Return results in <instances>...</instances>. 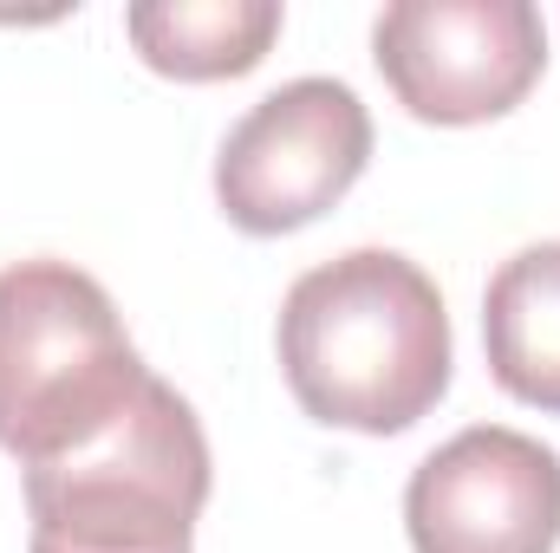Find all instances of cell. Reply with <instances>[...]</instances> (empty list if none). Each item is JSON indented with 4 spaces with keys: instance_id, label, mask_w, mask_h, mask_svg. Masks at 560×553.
<instances>
[{
    "instance_id": "cell-5",
    "label": "cell",
    "mask_w": 560,
    "mask_h": 553,
    "mask_svg": "<svg viewBox=\"0 0 560 553\" xmlns=\"http://www.w3.org/2000/svg\"><path fill=\"white\" fill-rule=\"evenodd\" d=\"M372 59L411 118L489 125L535 92L548 26L528 0H398L372 26Z\"/></svg>"
},
{
    "instance_id": "cell-3",
    "label": "cell",
    "mask_w": 560,
    "mask_h": 553,
    "mask_svg": "<svg viewBox=\"0 0 560 553\" xmlns=\"http://www.w3.org/2000/svg\"><path fill=\"white\" fill-rule=\"evenodd\" d=\"M209 502V436L163 378L98 443L26 469V553H189Z\"/></svg>"
},
{
    "instance_id": "cell-2",
    "label": "cell",
    "mask_w": 560,
    "mask_h": 553,
    "mask_svg": "<svg viewBox=\"0 0 560 553\" xmlns=\"http://www.w3.org/2000/svg\"><path fill=\"white\" fill-rule=\"evenodd\" d=\"M150 385L112 293L72 261L0 274V449L20 469L98 443Z\"/></svg>"
},
{
    "instance_id": "cell-1",
    "label": "cell",
    "mask_w": 560,
    "mask_h": 553,
    "mask_svg": "<svg viewBox=\"0 0 560 553\" xmlns=\"http://www.w3.org/2000/svg\"><path fill=\"white\" fill-rule=\"evenodd\" d=\"M280 372L326 430L398 436L450 391V313L436 280L392 248L319 261L280 299Z\"/></svg>"
},
{
    "instance_id": "cell-4",
    "label": "cell",
    "mask_w": 560,
    "mask_h": 553,
    "mask_svg": "<svg viewBox=\"0 0 560 553\" xmlns=\"http://www.w3.org/2000/svg\"><path fill=\"white\" fill-rule=\"evenodd\" d=\"M372 163V111L339 79H287L215 156V202L242 235H293L319 222Z\"/></svg>"
},
{
    "instance_id": "cell-6",
    "label": "cell",
    "mask_w": 560,
    "mask_h": 553,
    "mask_svg": "<svg viewBox=\"0 0 560 553\" xmlns=\"http://www.w3.org/2000/svg\"><path fill=\"white\" fill-rule=\"evenodd\" d=\"M405 528L418 553H555L560 456L522 430L476 423L411 469Z\"/></svg>"
},
{
    "instance_id": "cell-8",
    "label": "cell",
    "mask_w": 560,
    "mask_h": 553,
    "mask_svg": "<svg viewBox=\"0 0 560 553\" xmlns=\"http://www.w3.org/2000/svg\"><path fill=\"white\" fill-rule=\"evenodd\" d=\"M125 33L150 72L209 85V79H242L268 59V46L280 39V7L275 0H150L125 13Z\"/></svg>"
},
{
    "instance_id": "cell-7",
    "label": "cell",
    "mask_w": 560,
    "mask_h": 553,
    "mask_svg": "<svg viewBox=\"0 0 560 553\" xmlns=\"http://www.w3.org/2000/svg\"><path fill=\"white\" fill-rule=\"evenodd\" d=\"M482 352L515 404L560 416V242L509 255L482 293Z\"/></svg>"
}]
</instances>
